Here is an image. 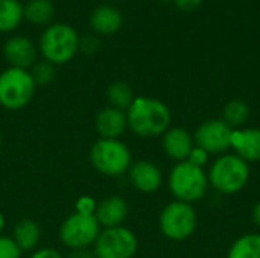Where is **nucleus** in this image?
<instances>
[{
  "instance_id": "1",
  "label": "nucleus",
  "mask_w": 260,
  "mask_h": 258,
  "mask_svg": "<svg viewBox=\"0 0 260 258\" xmlns=\"http://www.w3.org/2000/svg\"><path fill=\"white\" fill-rule=\"evenodd\" d=\"M128 129L140 138L161 137L172 122L171 109L155 97L139 96L126 109Z\"/></svg>"
},
{
  "instance_id": "2",
  "label": "nucleus",
  "mask_w": 260,
  "mask_h": 258,
  "mask_svg": "<svg viewBox=\"0 0 260 258\" xmlns=\"http://www.w3.org/2000/svg\"><path fill=\"white\" fill-rule=\"evenodd\" d=\"M207 176L209 184L218 193L224 196L236 195L250 181V164L236 154H224L213 161Z\"/></svg>"
},
{
  "instance_id": "3",
  "label": "nucleus",
  "mask_w": 260,
  "mask_h": 258,
  "mask_svg": "<svg viewBox=\"0 0 260 258\" xmlns=\"http://www.w3.org/2000/svg\"><path fill=\"white\" fill-rule=\"evenodd\" d=\"M168 186L175 201L187 204L201 201L210 187L209 176L204 169L197 167L189 161L175 163L169 172Z\"/></svg>"
},
{
  "instance_id": "4",
  "label": "nucleus",
  "mask_w": 260,
  "mask_h": 258,
  "mask_svg": "<svg viewBox=\"0 0 260 258\" xmlns=\"http://www.w3.org/2000/svg\"><path fill=\"white\" fill-rule=\"evenodd\" d=\"M90 163L101 175L117 178L128 173L133 157L129 148L122 140L99 138L90 149Z\"/></svg>"
},
{
  "instance_id": "5",
  "label": "nucleus",
  "mask_w": 260,
  "mask_h": 258,
  "mask_svg": "<svg viewBox=\"0 0 260 258\" xmlns=\"http://www.w3.org/2000/svg\"><path fill=\"white\" fill-rule=\"evenodd\" d=\"M79 40L78 32L72 26L55 23L43 32L40 38V52L44 61L53 65L67 64L78 53Z\"/></svg>"
},
{
  "instance_id": "6",
  "label": "nucleus",
  "mask_w": 260,
  "mask_h": 258,
  "mask_svg": "<svg viewBox=\"0 0 260 258\" xmlns=\"http://www.w3.org/2000/svg\"><path fill=\"white\" fill-rule=\"evenodd\" d=\"M37 85L29 70L9 67L0 73V106L9 111L23 109L34 99Z\"/></svg>"
},
{
  "instance_id": "7",
  "label": "nucleus",
  "mask_w": 260,
  "mask_h": 258,
  "mask_svg": "<svg viewBox=\"0 0 260 258\" xmlns=\"http://www.w3.org/2000/svg\"><path fill=\"white\" fill-rule=\"evenodd\" d=\"M198 216L192 204L172 201L160 213L158 225L161 234L174 242L187 240L197 230Z\"/></svg>"
},
{
  "instance_id": "8",
  "label": "nucleus",
  "mask_w": 260,
  "mask_h": 258,
  "mask_svg": "<svg viewBox=\"0 0 260 258\" xmlns=\"http://www.w3.org/2000/svg\"><path fill=\"white\" fill-rule=\"evenodd\" d=\"M102 228L94 216L73 213L64 219L59 227V240L72 249L91 248L99 237Z\"/></svg>"
},
{
  "instance_id": "9",
  "label": "nucleus",
  "mask_w": 260,
  "mask_h": 258,
  "mask_svg": "<svg viewBox=\"0 0 260 258\" xmlns=\"http://www.w3.org/2000/svg\"><path fill=\"white\" fill-rule=\"evenodd\" d=\"M139 249L136 234L123 227L104 228L93 245L98 258H133Z\"/></svg>"
},
{
  "instance_id": "10",
  "label": "nucleus",
  "mask_w": 260,
  "mask_h": 258,
  "mask_svg": "<svg viewBox=\"0 0 260 258\" xmlns=\"http://www.w3.org/2000/svg\"><path fill=\"white\" fill-rule=\"evenodd\" d=\"M233 131L222 119H210L203 122L195 134V146L204 149L209 155H224L232 149V135Z\"/></svg>"
},
{
  "instance_id": "11",
  "label": "nucleus",
  "mask_w": 260,
  "mask_h": 258,
  "mask_svg": "<svg viewBox=\"0 0 260 258\" xmlns=\"http://www.w3.org/2000/svg\"><path fill=\"white\" fill-rule=\"evenodd\" d=\"M126 175L129 184L140 193H154L163 184V175L160 167L148 160L133 161Z\"/></svg>"
},
{
  "instance_id": "12",
  "label": "nucleus",
  "mask_w": 260,
  "mask_h": 258,
  "mask_svg": "<svg viewBox=\"0 0 260 258\" xmlns=\"http://www.w3.org/2000/svg\"><path fill=\"white\" fill-rule=\"evenodd\" d=\"M5 59L8 61L9 67L30 70V67L37 62V47L27 38L21 35L11 36L3 47Z\"/></svg>"
},
{
  "instance_id": "13",
  "label": "nucleus",
  "mask_w": 260,
  "mask_h": 258,
  "mask_svg": "<svg viewBox=\"0 0 260 258\" xmlns=\"http://www.w3.org/2000/svg\"><path fill=\"white\" fill-rule=\"evenodd\" d=\"M94 129L99 135V138L107 140H120V137L128 129V119L126 111L113 108L107 105L102 108L96 119H94Z\"/></svg>"
},
{
  "instance_id": "14",
  "label": "nucleus",
  "mask_w": 260,
  "mask_h": 258,
  "mask_svg": "<svg viewBox=\"0 0 260 258\" xmlns=\"http://www.w3.org/2000/svg\"><path fill=\"white\" fill-rule=\"evenodd\" d=\"M161 146L165 154L174 160L175 163L187 161L192 149L195 148V140L193 135L180 126L169 128L163 135H161Z\"/></svg>"
},
{
  "instance_id": "15",
  "label": "nucleus",
  "mask_w": 260,
  "mask_h": 258,
  "mask_svg": "<svg viewBox=\"0 0 260 258\" xmlns=\"http://www.w3.org/2000/svg\"><path fill=\"white\" fill-rule=\"evenodd\" d=\"M232 149L245 163L260 161V128L235 129L232 135Z\"/></svg>"
},
{
  "instance_id": "16",
  "label": "nucleus",
  "mask_w": 260,
  "mask_h": 258,
  "mask_svg": "<svg viewBox=\"0 0 260 258\" xmlns=\"http://www.w3.org/2000/svg\"><path fill=\"white\" fill-rule=\"evenodd\" d=\"M94 217L102 230L123 227L128 217V204L120 196H108L104 201L98 202Z\"/></svg>"
},
{
  "instance_id": "17",
  "label": "nucleus",
  "mask_w": 260,
  "mask_h": 258,
  "mask_svg": "<svg viewBox=\"0 0 260 258\" xmlns=\"http://www.w3.org/2000/svg\"><path fill=\"white\" fill-rule=\"evenodd\" d=\"M123 24V15L119 9L102 5L96 8L90 15V26L93 32L99 35H113L116 33Z\"/></svg>"
},
{
  "instance_id": "18",
  "label": "nucleus",
  "mask_w": 260,
  "mask_h": 258,
  "mask_svg": "<svg viewBox=\"0 0 260 258\" xmlns=\"http://www.w3.org/2000/svg\"><path fill=\"white\" fill-rule=\"evenodd\" d=\"M12 240L17 243V246L24 251H34L41 239V230L38 224L32 219H21L15 224L12 231Z\"/></svg>"
},
{
  "instance_id": "19",
  "label": "nucleus",
  "mask_w": 260,
  "mask_h": 258,
  "mask_svg": "<svg viewBox=\"0 0 260 258\" xmlns=\"http://www.w3.org/2000/svg\"><path fill=\"white\" fill-rule=\"evenodd\" d=\"M227 258H260V233L238 237L230 246Z\"/></svg>"
},
{
  "instance_id": "20",
  "label": "nucleus",
  "mask_w": 260,
  "mask_h": 258,
  "mask_svg": "<svg viewBox=\"0 0 260 258\" xmlns=\"http://www.w3.org/2000/svg\"><path fill=\"white\" fill-rule=\"evenodd\" d=\"M221 119L232 129L245 128V125H247V122L250 119V106L242 99H232L222 108V117Z\"/></svg>"
},
{
  "instance_id": "21",
  "label": "nucleus",
  "mask_w": 260,
  "mask_h": 258,
  "mask_svg": "<svg viewBox=\"0 0 260 258\" xmlns=\"http://www.w3.org/2000/svg\"><path fill=\"white\" fill-rule=\"evenodd\" d=\"M23 18V5L18 0H0V32H12Z\"/></svg>"
},
{
  "instance_id": "22",
  "label": "nucleus",
  "mask_w": 260,
  "mask_h": 258,
  "mask_svg": "<svg viewBox=\"0 0 260 258\" xmlns=\"http://www.w3.org/2000/svg\"><path fill=\"white\" fill-rule=\"evenodd\" d=\"M134 99H136L134 91L131 85L126 84L125 81H116L110 84L107 88V102L113 108L126 111L134 102Z\"/></svg>"
},
{
  "instance_id": "23",
  "label": "nucleus",
  "mask_w": 260,
  "mask_h": 258,
  "mask_svg": "<svg viewBox=\"0 0 260 258\" xmlns=\"http://www.w3.org/2000/svg\"><path fill=\"white\" fill-rule=\"evenodd\" d=\"M24 18L37 26L47 24L55 15V6L50 0H30L23 6Z\"/></svg>"
},
{
  "instance_id": "24",
  "label": "nucleus",
  "mask_w": 260,
  "mask_h": 258,
  "mask_svg": "<svg viewBox=\"0 0 260 258\" xmlns=\"http://www.w3.org/2000/svg\"><path fill=\"white\" fill-rule=\"evenodd\" d=\"M34 82L37 87H44L47 84H50L55 78V65L47 62V61H41V62H35L30 70H29Z\"/></svg>"
},
{
  "instance_id": "25",
  "label": "nucleus",
  "mask_w": 260,
  "mask_h": 258,
  "mask_svg": "<svg viewBox=\"0 0 260 258\" xmlns=\"http://www.w3.org/2000/svg\"><path fill=\"white\" fill-rule=\"evenodd\" d=\"M23 251L9 236H0V258H21Z\"/></svg>"
},
{
  "instance_id": "26",
  "label": "nucleus",
  "mask_w": 260,
  "mask_h": 258,
  "mask_svg": "<svg viewBox=\"0 0 260 258\" xmlns=\"http://www.w3.org/2000/svg\"><path fill=\"white\" fill-rule=\"evenodd\" d=\"M98 208V201L93 196H81L76 199L75 202V213H81V214H87V216H94Z\"/></svg>"
},
{
  "instance_id": "27",
  "label": "nucleus",
  "mask_w": 260,
  "mask_h": 258,
  "mask_svg": "<svg viewBox=\"0 0 260 258\" xmlns=\"http://www.w3.org/2000/svg\"><path fill=\"white\" fill-rule=\"evenodd\" d=\"M209 158H210V155H209L204 149H201V148L195 146V148L192 149V152H190V155H189L187 161H189L190 164L197 166V167L204 169V166L209 163Z\"/></svg>"
},
{
  "instance_id": "28",
  "label": "nucleus",
  "mask_w": 260,
  "mask_h": 258,
  "mask_svg": "<svg viewBox=\"0 0 260 258\" xmlns=\"http://www.w3.org/2000/svg\"><path fill=\"white\" fill-rule=\"evenodd\" d=\"M99 49V40L94 35H87L82 40H79V50H82L84 53H94Z\"/></svg>"
},
{
  "instance_id": "29",
  "label": "nucleus",
  "mask_w": 260,
  "mask_h": 258,
  "mask_svg": "<svg viewBox=\"0 0 260 258\" xmlns=\"http://www.w3.org/2000/svg\"><path fill=\"white\" fill-rule=\"evenodd\" d=\"M172 3L184 12H192L195 9H198L203 3V0H172Z\"/></svg>"
},
{
  "instance_id": "30",
  "label": "nucleus",
  "mask_w": 260,
  "mask_h": 258,
  "mask_svg": "<svg viewBox=\"0 0 260 258\" xmlns=\"http://www.w3.org/2000/svg\"><path fill=\"white\" fill-rule=\"evenodd\" d=\"M30 258H64L56 249H52V248H41V249H37Z\"/></svg>"
},
{
  "instance_id": "31",
  "label": "nucleus",
  "mask_w": 260,
  "mask_h": 258,
  "mask_svg": "<svg viewBox=\"0 0 260 258\" xmlns=\"http://www.w3.org/2000/svg\"><path fill=\"white\" fill-rule=\"evenodd\" d=\"M67 258H98L91 248H81V249H72Z\"/></svg>"
},
{
  "instance_id": "32",
  "label": "nucleus",
  "mask_w": 260,
  "mask_h": 258,
  "mask_svg": "<svg viewBox=\"0 0 260 258\" xmlns=\"http://www.w3.org/2000/svg\"><path fill=\"white\" fill-rule=\"evenodd\" d=\"M251 217H253V222L254 225L260 230V201L253 207V211H251Z\"/></svg>"
},
{
  "instance_id": "33",
  "label": "nucleus",
  "mask_w": 260,
  "mask_h": 258,
  "mask_svg": "<svg viewBox=\"0 0 260 258\" xmlns=\"http://www.w3.org/2000/svg\"><path fill=\"white\" fill-rule=\"evenodd\" d=\"M5 225H6V220H5L3 213L0 211V236H2V233H3V230H5Z\"/></svg>"
}]
</instances>
